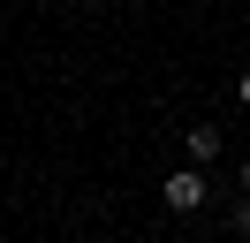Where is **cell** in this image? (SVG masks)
<instances>
[{
	"mask_svg": "<svg viewBox=\"0 0 250 243\" xmlns=\"http://www.w3.org/2000/svg\"><path fill=\"white\" fill-rule=\"evenodd\" d=\"M159 197H167V213H205L212 205V167H174L159 182Z\"/></svg>",
	"mask_w": 250,
	"mask_h": 243,
	"instance_id": "obj_1",
	"label": "cell"
},
{
	"mask_svg": "<svg viewBox=\"0 0 250 243\" xmlns=\"http://www.w3.org/2000/svg\"><path fill=\"white\" fill-rule=\"evenodd\" d=\"M182 152H189V167H212L220 152H228V137H220L212 122H197V129H182Z\"/></svg>",
	"mask_w": 250,
	"mask_h": 243,
	"instance_id": "obj_2",
	"label": "cell"
},
{
	"mask_svg": "<svg viewBox=\"0 0 250 243\" xmlns=\"http://www.w3.org/2000/svg\"><path fill=\"white\" fill-rule=\"evenodd\" d=\"M228 228H235V236L250 243V190H243V197H235V205H228Z\"/></svg>",
	"mask_w": 250,
	"mask_h": 243,
	"instance_id": "obj_3",
	"label": "cell"
},
{
	"mask_svg": "<svg viewBox=\"0 0 250 243\" xmlns=\"http://www.w3.org/2000/svg\"><path fill=\"white\" fill-rule=\"evenodd\" d=\"M235 99H243V106H250V69H243V76H235Z\"/></svg>",
	"mask_w": 250,
	"mask_h": 243,
	"instance_id": "obj_4",
	"label": "cell"
},
{
	"mask_svg": "<svg viewBox=\"0 0 250 243\" xmlns=\"http://www.w3.org/2000/svg\"><path fill=\"white\" fill-rule=\"evenodd\" d=\"M235 190H250V160H243V167H235Z\"/></svg>",
	"mask_w": 250,
	"mask_h": 243,
	"instance_id": "obj_5",
	"label": "cell"
},
{
	"mask_svg": "<svg viewBox=\"0 0 250 243\" xmlns=\"http://www.w3.org/2000/svg\"><path fill=\"white\" fill-rule=\"evenodd\" d=\"M243 8H250V0H243Z\"/></svg>",
	"mask_w": 250,
	"mask_h": 243,
	"instance_id": "obj_6",
	"label": "cell"
},
{
	"mask_svg": "<svg viewBox=\"0 0 250 243\" xmlns=\"http://www.w3.org/2000/svg\"><path fill=\"white\" fill-rule=\"evenodd\" d=\"M0 197H8V190H0Z\"/></svg>",
	"mask_w": 250,
	"mask_h": 243,
	"instance_id": "obj_7",
	"label": "cell"
}]
</instances>
